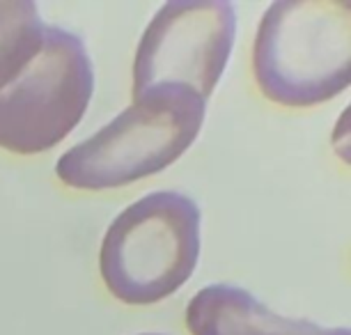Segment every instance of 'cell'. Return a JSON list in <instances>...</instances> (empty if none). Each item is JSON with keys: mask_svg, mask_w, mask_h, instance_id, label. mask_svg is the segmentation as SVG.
Returning a JSON list of instances; mask_svg holds the SVG:
<instances>
[{"mask_svg": "<svg viewBox=\"0 0 351 335\" xmlns=\"http://www.w3.org/2000/svg\"><path fill=\"white\" fill-rule=\"evenodd\" d=\"M207 101L182 85H156L115 120L64 152L56 175L69 188L108 190L172 166L193 145Z\"/></svg>", "mask_w": 351, "mask_h": 335, "instance_id": "obj_3", "label": "cell"}, {"mask_svg": "<svg viewBox=\"0 0 351 335\" xmlns=\"http://www.w3.org/2000/svg\"><path fill=\"white\" fill-rule=\"evenodd\" d=\"M141 335H163V333H141Z\"/></svg>", "mask_w": 351, "mask_h": 335, "instance_id": "obj_8", "label": "cell"}, {"mask_svg": "<svg viewBox=\"0 0 351 335\" xmlns=\"http://www.w3.org/2000/svg\"><path fill=\"white\" fill-rule=\"evenodd\" d=\"M253 74L280 106L310 108L342 95L351 81V3H271L257 25Z\"/></svg>", "mask_w": 351, "mask_h": 335, "instance_id": "obj_2", "label": "cell"}, {"mask_svg": "<svg viewBox=\"0 0 351 335\" xmlns=\"http://www.w3.org/2000/svg\"><path fill=\"white\" fill-rule=\"evenodd\" d=\"M202 212L177 190H154L110 223L99 271L122 303L152 306L175 294L200 260Z\"/></svg>", "mask_w": 351, "mask_h": 335, "instance_id": "obj_4", "label": "cell"}, {"mask_svg": "<svg viewBox=\"0 0 351 335\" xmlns=\"http://www.w3.org/2000/svg\"><path fill=\"white\" fill-rule=\"evenodd\" d=\"M95 92V67L83 39L42 18L0 55V147L49 152L83 120Z\"/></svg>", "mask_w": 351, "mask_h": 335, "instance_id": "obj_1", "label": "cell"}, {"mask_svg": "<svg viewBox=\"0 0 351 335\" xmlns=\"http://www.w3.org/2000/svg\"><path fill=\"white\" fill-rule=\"evenodd\" d=\"M39 18L42 16L32 0H0V55L19 32Z\"/></svg>", "mask_w": 351, "mask_h": 335, "instance_id": "obj_7", "label": "cell"}, {"mask_svg": "<svg viewBox=\"0 0 351 335\" xmlns=\"http://www.w3.org/2000/svg\"><path fill=\"white\" fill-rule=\"evenodd\" d=\"M237 10L225 0H170L145 28L134 60V99L156 85H182L204 101L228 67Z\"/></svg>", "mask_w": 351, "mask_h": 335, "instance_id": "obj_5", "label": "cell"}, {"mask_svg": "<svg viewBox=\"0 0 351 335\" xmlns=\"http://www.w3.org/2000/svg\"><path fill=\"white\" fill-rule=\"evenodd\" d=\"M186 326L193 335H349V328L319 326L271 312L253 294L234 285H209L191 299Z\"/></svg>", "mask_w": 351, "mask_h": 335, "instance_id": "obj_6", "label": "cell"}]
</instances>
